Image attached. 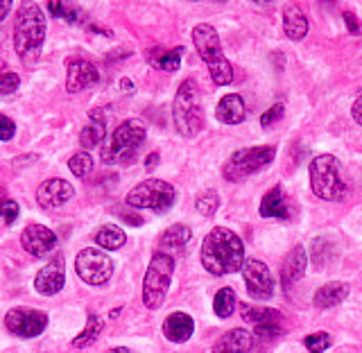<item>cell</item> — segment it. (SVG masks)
<instances>
[{
    "label": "cell",
    "instance_id": "1",
    "mask_svg": "<svg viewBox=\"0 0 362 353\" xmlns=\"http://www.w3.org/2000/svg\"><path fill=\"white\" fill-rule=\"evenodd\" d=\"M202 265L213 277L235 274L245 265V245L240 236L226 226H215L202 243Z\"/></svg>",
    "mask_w": 362,
    "mask_h": 353
},
{
    "label": "cell",
    "instance_id": "2",
    "mask_svg": "<svg viewBox=\"0 0 362 353\" xmlns=\"http://www.w3.org/2000/svg\"><path fill=\"white\" fill-rule=\"evenodd\" d=\"M45 30H48V21L39 5L25 3L16 11L14 21V48L16 54L25 64H37L43 41H45Z\"/></svg>",
    "mask_w": 362,
    "mask_h": 353
},
{
    "label": "cell",
    "instance_id": "3",
    "mask_svg": "<svg viewBox=\"0 0 362 353\" xmlns=\"http://www.w3.org/2000/svg\"><path fill=\"white\" fill-rule=\"evenodd\" d=\"M192 43H195L197 54L202 57V62L209 66L211 79L218 86H226L233 82V66L222 52L220 34L209 23H199L192 28Z\"/></svg>",
    "mask_w": 362,
    "mask_h": 353
},
{
    "label": "cell",
    "instance_id": "4",
    "mask_svg": "<svg viewBox=\"0 0 362 353\" xmlns=\"http://www.w3.org/2000/svg\"><path fill=\"white\" fill-rule=\"evenodd\" d=\"M173 120H175V129L184 136V139H192V136H197L204 127L199 86L197 82H192V79L181 82L177 88V96L173 102Z\"/></svg>",
    "mask_w": 362,
    "mask_h": 353
},
{
    "label": "cell",
    "instance_id": "5",
    "mask_svg": "<svg viewBox=\"0 0 362 353\" xmlns=\"http://www.w3.org/2000/svg\"><path fill=\"white\" fill-rule=\"evenodd\" d=\"M310 188L324 202H339L346 195V181L342 175V163L333 154L315 156L308 166Z\"/></svg>",
    "mask_w": 362,
    "mask_h": 353
},
{
    "label": "cell",
    "instance_id": "6",
    "mask_svg": "<svg viewBox=\"0 0 362 353\" xmlns=\"http://www.w3.org/2000/svg\"><path fill=\"white\" fill-rule=\"evenodd\" d=\"M276 156L274 145H252L233 152L222 168V177L231 184H240L247 177L256 175L258 170L267 168Z\"/></svg>",
    "mask_w": 362,
    "mask_h": 353
},
{
    "label": "cell",
    "instance_id": "7",
    "mask_svg": "<svg viewBox=\"0 0 362 353\" xmlns=\"http://www.w3.org/2000/svg\"><path fill=\"white\" fill-rule=\"evenodd\" d=\"M173 274H175V256L156 252L150 260V265H147L143 279V303L150 311H156L163 306Z\"/></svg>",
    "mask_w": 362,
    "mask_h": 353
},
{
    "label": "cell",
    "instance_id": "8",
    "mask_svg": "<svg viewBox=\"0 0 362 353\" xmlns=\"http://www.w3.org/2000/svg\"><path fill=\"white\" fill-rule=\"evenodd\" d=\"M177 199V190L173 184H168L163 179H145L139 186H134L127 192V202L132 209H150L156 213H163L173 209Z\"/></svg>",
    "mask_w": 362,
    "mask_h": 353
},
{
    "label": "cell",
    "instance_id": "9",
    "mask_svg": "<svg viewBox=\"0 0 362 353\" xmlns=\"http://www.w3.org/2000/svg\"><path fill=\"white\" fill-rule=\"evenodd\" d=\"M145 141V125L141 120H124L113 132L109 145L102 150V161H129V156L139 150V145Z\"/></svg>",
    "mask_w": 362,
    "mask_h": 353
},
{
    "label": "cell",
    "instance_id": "10",
    "mask_svg": "<svg viewBox=\"0 0 362 353\" xmlns=\"http://www.w3.org/2000/svg\"><path fill=\"white\" fill-rule=\"evenodd\" d=\"M75 272L88 286H105L113 277V260L102 249L86 247L75 258Z\"/></svg>",
    "mask_w": 362,
    "mask_h": 353
},
{
    "label": "cell",
    "instance_id": "11",
    "mask_svg": "<svg viewBox=\"0 0 362 353\" xmlns=\"http://www.w3.org/2000/svg\"><path fill=\"white\" fill-rule=\"evenodd\" d=\"M5 326L11 335L16 337H37L48 326V315L37 308H11L5 315Z\"/></svg>",
    "mask_w": 362,
    "mask_h": 353
},
{
    "label": "cell",
    "instance_id": "12",
    "mask_svg": "<svg viewBox=\"0 0 362 353\" xmlns=\"http://www.w3.org/2000/svg\"><path fill=\"white\" fill-rule=\"evenodd\" d=\"M243 279H245V288L249 292V297H254L258 301H267L274 297V279H272L269 267L263 260L245 258Z\"/></svg>",
    "mask_w": 362,
    "mask_h": 353
},
{
    "label": "cell",
    "instance_id": "13",
    "mask_svg": "<svg viewBox=\"0 0 362 353\" xmlns=\"http://www.w3.org/2000/svg\"><path fill=\"white\" fill-rule=\"evenodd\" d=\"M98 79H100L98 68L88 59H82V57L68 59V64H66V88H68V93H79V91L98 84Z\"/></svg>",
    "mask_w": 362,
    "mask_h": 353
},
{
    "label": "cell",
    "instance_id": "14",
    "mask_svg": "<svg viewBox=\"0 0 362 353\" xmlns=\"http://www.w3.org/2000/svg\"><path fill=\"white\" fill-rule=\"evenodd\" d=\"M64 283H66V263L62 256H54L34 277V290L39 294H45V297H52V294L62 292Z\"/></svg>",
    "mask_w": 362,
    "mask_h": 353
},
{
    "label": "cell",
    "instance_id": "15",
    "mask_svg": "<svg viewBox=\"0 0 362 353\" xmlns=\"http://www.w3.org/2000/svg\"><path fill=\"white\" fill-rule=\"evenodd\" d=\"M21 245L30 256H43L57 247V236L43 224H30L21 236Z\"/></svg>",
    "mask_w": 362,
    "mask_h": 353
},
{
    "label": "cell",
    "instance_id": "16",
    "mask_svg": "<svg viewBox=\"0 0 362 353\" xmlns=\"http://www.w3.org/2000/svg\"><path fill=\"white\" fill-rule=\"evenodd\" d=\"M73 197V186L66 179H48L37 188V202L43 209H62Z\"/></svg>",
    "mask_w": 362,
    "mask_h": 353
},
{
    "label": "cell",
    "instance_id": "17",
    "mask_svg": "<svg viewBox=\"0 0 362 353\" xmlns=\"http://www.w3.org/2000/svg\"><path fill=\"white\" fill-rule=\"evenodd\" d=\"M305 267H308V256H305V249L301 245L292 247L290 254L286 256L281 265V281H283V288H292L303 274H305Z\"/></svg>",
    "mask_w": 362,
    "mask_h": 353
},
{
    "label": "cell",
    "instance_id": "18",
    "mask_svg": "<svg viewBox=\"0 0 362 353\" xmlns=\"http://www.w3.org/2000/svg\"><path fill=\"white\" fill-rule=\"evenodd\" d=\"M283 32L290 41H301L308 34V16L297 3L283 5Z\"/></svg>",
    "mask_w": 362,
    "mask_h": 353
},
{
    "label": "cell",
    "instance_id": "19",
    "mask_svg": "<svg viewBox=\"0 0 362 353\" xmlns=\"http://www.w3.org/2000/svg\"><path fill=\"white\" fill-rule=\"evenodd\" d=\"M254 345V335L247 328H231L213 345V353H249Z\"/></svg>",
    "mask_w": 362,
    "mask_h": 353
},
{
    "label": "cell",
    "instance_id": "20",
    "mask_svg": "<svg viewBox=\"0 0 362 353\" xmlns=\"http://www.w3.org/2000/svg\"><path fill=\"white\" fill-rule=\"evenodd\" d=\"M258 213L267 220H288L290 218V207L286 202V192L281 186H274L265 192L263 202H260Z\"/></svg>",
    "mask_w": 362,
    "mask_h": 353
},
{
    "label": "cell",
    "instance_id": "21",
    "mask_svg": "<svg viewBox=\"0 0 362 353\" xmlns=\"http://www.w3.org/2000/svg\"><path fill=\"white\" fill-rule=\"evenodd\" d=\"M192 331H195V322H192V317L186 315V313H173L165 317L163 322V335L170 340V342H186V340L192 337Z\"/></svg>",
    "mask_w": 362,
    "mask_h": 353
},
{
    "label": "cell",
    "instance_id": "22",
    "mask_svg": "<svg viewBox=\"0 0 362 353\" xmlns=\"http://www.w3.org/2000/svg\"><path fill=\"white\" fill-rule=\"evenodd\" d=\"M215 118H218L222 125H238V122H243L247 118L245 100L238 93L224 96L218 102V107H215Z\"/></svg>",
    "mask_w": 362,
    "mask_h": 353
},
{
    "label": "cell",
    "instance_id": "23",
    "mask_svg": "<svg viewBox=\"0 0 362 353\" xmlns=\"http://www.w3.org/2000/svg\"><path fill=\"white\" fill-rule=\"evenodd\" d=\"M190 238H192L190 226H186V224L168 226V229L161 233V238H158V252L175 256L177 252H181V249L190 243Z\"/></svg>",
    "mask_w": 362,
    "mask_h": 353
},
{
    "label": "cell",
    "instance_id": "24",
    "mask_svg": "<svg viewBox=\"0 0 362 353\" xmlns=\"http://www.w3.org/2000/svg\"><path fill=\"white\" fill-rule=\"evenodd\" d=\"M346 297H349V283L331 281V283H324V286L315 292L313 303L320 311H326V308H333V306H337V303H342Z\"/></svg>",
    "mask_w": 362,
    "mask_h": 353
},
{
    "label": "cell",
    "instance_id": "25",
    "mask_svg": "<svg viewBox=\"0 0 362 353\" xmlns=\"http://www.w3.org/2000/svg\"><path fill=\"white\" fill-rule=\"evenodd\" d=\"M184 48L181 45H177L175 50H154V52H150V64L152 66H156V68H161V71H168V73H177L179 71V66H181V57H184Z\"/></svg>",
    "mask_w": 362,
    "mask_h": 353
},
{
    "label": "cell",
    "instance_id": "26",
    "mask_svg": "<svg viewBox=\"0 0 362 353\" xmlns=\"http://www.w3.org/2000/svg\"><path fill=\"white\" fill-rule=\"evenodd\" d=\"M124 243H127V236H124L118 224H105L95 231V245L102 249H109V252L120 249Z\"/></svg>",
    "mask_w": 362,
    "mask_h": 353
},
{
    "label": "cell",
    "instance_id": "27",
    "mask_svg": "<svg viewBox=\"0 0 362 353\" xmlns=\"http://www.w3.org/2000/svg\"><path fill=\"white\" fill-rule=\"evenodd\" d=\"M243 311V320L249 322L252 326H263V324H281L283 317L279 311L274 308H256V306H247L243 303L240 306Z\"/></svg>",
    "mask_w": 362,
    "mask_h": 353
},
{
    "label": "cell",
    "instance_id": "28",
    "mask_svg": "<svg viewBox=\"0 0 362 353\" xmlns=\"http://www.w3.org/2000/svg\"><path fill=\"white\" fill-rule=\"evenodd\" d=\"M105 136H107L105 120H102L95 111H90V122L79 132V143H82V147H95L105 141Z\"/></svg>",
    "mask_w": 362,
    "mask_h": 353
},
{
    "label": "cell",
    "instance_id": "29",
    "mask_svg": "<svg viewBox=\"0 0 362 353\" xmlns=\"http://www.w3.org/2000/svg\"><path fill=\"white\" fill-rule=\"evenodd\" d=\"M337 256V249L335 245L328 241V238H315L313 245H310V260L315 267H326L331 265Z\"/></svg>",
    "mask_w": 362,
    "mask_h": 353
},
{
    "label": "cell",
    "instance_id": "30",
    "mask_svg": "<svg viewBox=\"0 0 362 353\" xmlns=\"http://www.w3.org/2000/svg\"><path fill=\"white\" fill-rule=\"evenodd\" d=\"M102 328H105V324H102L100 317H98V315H88L84 331L73 340V347H77V349H86V347H90V345H93L95 340L100 337Z\"/></svg>",
    "mask_w": 362,
    "mask_h": 353
},
{
    "label": "cell",
    "instance_id": "31",
    "mask_svg": "<svg viewBox=\"0 0 362 353\" xmlns=\"http://www.w3.org/2000/svg\"><path fill=\"white\" fill-rule=\"evenodd\" d=\"M233 308H235V292L231 288L218 290V294H215V299H213L215 315L222 317V320H226V317L233 315Z\"/></svg>",
    "mask_w": 362,
    "mask_h": 353
},
{
    "label": "cell",
    "instance_id": "32",
    "mask_svg": "<svg viewBox=\"0 0 362 353\" xmlns=\"http://www.w3.org/2000/svg\"><path fill=\"white\" fill-rule=\"evenodd\" d=\"M48 9H50V14L57 16V18H64L66 23H82L79 18L84 16V11L79 9L77 5H71V3H59V0H50L48 3Z\"/></svg>",
    "mask_w": 362,
    "mask_h": 353
},
{
    "label": "cell",
    "instance_id": "33",
    "mask_svg": "<svg viewBox=\"0 0 362 353\" xmlns=\"http://www.w3.org/2000/svg\"><path fill=\"white\" fill-rule=\"evenodd\" d=\"M195 209L204 215V218H211V215H215V211L220 209V197L215 190H204L197 195V202H195Z\"/></svg>",
    "mask_w": 362,
    "mask_h": 353
},
{
    "label": "cell",
    "instance_id": "34",
    "mask_svg": "<svg viewBox=\"0 0 362 353\" xmlns=\"http://www.w3.org/2000/svg\"><path fill=\"white\" fill-rule=\"evenodd\" d=\"M68 168H71V173L75 175V177H86L90 170H93V158H90V154L88 152H77V154H73L71 156V161H68Z\"/></svg>",
    "mask_w": 362,
    "mask_h": 353
},
{
    "label": "cell",
    "instance_id": "35",
    "mask_svg": "<svg viewBox=\"0 0 362 353\" xmlns=\"http://www.w3.org/2000/svg\"><path fill=\"white\" fill-rule=\"evenodd\" d=\"M331 342H333L331 335L324 333V331L322 333H313V335H308V337L303 340L305 349H308L310 353H324L328 347H331Z\"/></svg>",
    "mask_w": 362,
    "mask_h": 353
},
{
    "label": "cell",
    "instance_id": "36",
    "mask_svg": "<svg viewBox=\"0 0 362 353\" xmlns=\"http://www.w3.org/2000/svg\"><path fill=\"white\" fill-rule=\"evenodd\" d=\"M18 86H21V77L14 71H7V73L0 75V98L16 93Z\"/></svg>",
    "mask_w": 362,
    "mask_h": 353
},
{
    "label": "cell",
    "instance_id": "37",
    "mask_svg": "<svg viewBox=\"0 0 362 353\" xmlns=\"http://www.w3.org/2000/svg\"><path fill=\"white\" fill-rule=\"evenodd\" d=\"M283 111H286V107L281 105V102H276V105H272L263 116H260V125L263 127H272V125H276L281 118H283Z\"/></svg>",
    "mask_w": 362,
    "mask_h": 353
},
{
    "label": "cell",
    "instance_id": "38",
    "mask_svg": "<svg viewBox=\"0 0 362 353\" xmlns=\"http://www.w3.org/2000/svg\"><path fill=\"white\" fill-rule=\"evenodd\" d=\"M0 215L7 224H11L18 218V204L14 199H0Z\"/></svg>",
    "mask_w": 362,
    "mask_h": 353
},
{
    "label": "cell",
    "instance_id": "39",
    "mask_svg": "<svg viewBox=\"0 0 362 353\" xmlns=\"http://www.w3.org/2000/svg\"><path fill=\"white\" fill-rule=\"evenodd\" d=\"M16 134V125L11 118H7L5 113H0V141H11Z\"/></svg>",
    "mask_w": 362,
    "mask_h": 353
},
{
    "label": "cell",
    "instance_id": "40",
    "mask_svg": "<svg viewBox=\"0 0 362 353\" xmlns=\"http://www.w3.org/2000/svg\"><path fill=\"white\" fill-rule=\"evenodd\" d=\"M254 333L260 340H274L281 335V324H263V326H254Z\"/></svg>",
    "mask_w": 362,
    "mask_h": 353
},
{
    "label": "cell",
    "instance_id": "41",
    "mask_svg": "<svg viewBox=\"0 0 362 353\" xmlns=\"http://www.w3.org/2000/svg\"><path fill=\"white\" fill-rule=\"evenodd\" d=\"M342 18H344V23H346V28H349L351 34H360V23H358V16L354 14V11H344Z\"/></svg>",
    "mask_w": 362,
    "mask_h": 353
},
{
    "label": "cell",
    "instance_id": "42",
    "mask_svg": "<svg viewBox=\"0 0 362 353\" xmlns=\"http://www.w3.org/2000/svg\"><path fill=\"white\" fill-rule=\"evenodd\" d=\"M351 116H354V120L358 125H362V93L356 98V102L351 105Z\"/></svg>",
    "mask_w": 362,
    "mask_h": 353
},
{
    "label": "cell",
    "instance_id": "43",
    "mask_svg": "<svg viewBox=\"0 0 362 353\" xmlns=\"http://www.w3.org/2000/svg\"><path fill=\"white\" fill-rule=\"evenodd\" d=\"M156 163H158V154H156V152H152L150 156L145 158V168H147V170H154Z\"/></svg>",
    "mask_w": 362,
    "mask_h": 353
},
{
    "label": "cell",
    "instance_id": "44",
    "mask_svg": "<svg viewBox=\"0 0 362 353\" xmlns=\"http://www.w3.org/2000/svg\"><path fill=\"white\" fill-rule=\"evenodd\" d=\"M9 9H11V3H9V0H0V21H3V18L9 14Z\"/></svg>",
    "mask_w": 362,
    "mask_h": 353
},
{
    "label": "cell",
    "instance_id": "45",
    "mask_svg": "<svg viewBox=\"0 0 362 353\" xmlns=\"http://www.w3.org/2000/svg\"><path fill=\"white\" fill-rule=\"evenodd\" d=\"M120 88H122V91H127V93H132V91H134V84L129 82V79H122V82H120Z\"/></svg>",
    "mask_w": 362,
    "mask_h": 353
},
{
    "label": "cell",
    "instance_id": "46",
    "mask_svg": "<svg viewBox=\"0 0 362 353\" xmlns=\"http://www.w3.org/2000/svg\"><path fill=\"white\" fill-rule=\"evenodd\" d=\"M281 57H283L281 52H274V54H272V59H274V62H276V68H279V71H281V68H283V66H286V64H281ZM283 59H286V57H283Z\"/></svg>",
    "mask_w": 362,
    "mask_h": 353
},
{
    "label": "cell",
    "instance_id": "47",
    "mask_svg": "<svg viewBox=\"0 0 362 353\" xmlns=\"http://www.w3.org/2000/svg\"><path fill=\"white\" fill-rule=\"evenodd\" d=\"M109 353H129L127 349H122V347H118V349H111Z\"/></svg>",
    "mask_w": 362,
    "mask_h": 353
}]
</instances>
